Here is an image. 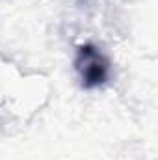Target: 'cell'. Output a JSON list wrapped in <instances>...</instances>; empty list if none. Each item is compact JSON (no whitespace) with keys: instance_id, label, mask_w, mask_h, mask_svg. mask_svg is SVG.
<instances>
[{"instance_id":"cell-1","label":"cell","mask_w":158,"mask_h":160,"mask_svg":"<svg viewBox=\"0 0 158 160\" xmlns=\"http://www.w3.org/2000/svg\"><path fill=\"white\" fill-rule=\"evenodd\" d=\"M75 69L80 77L82 88L93 89L102 86L110 77V62L95 45H82L77 50Z\"/></svg>"}]
</instances>
